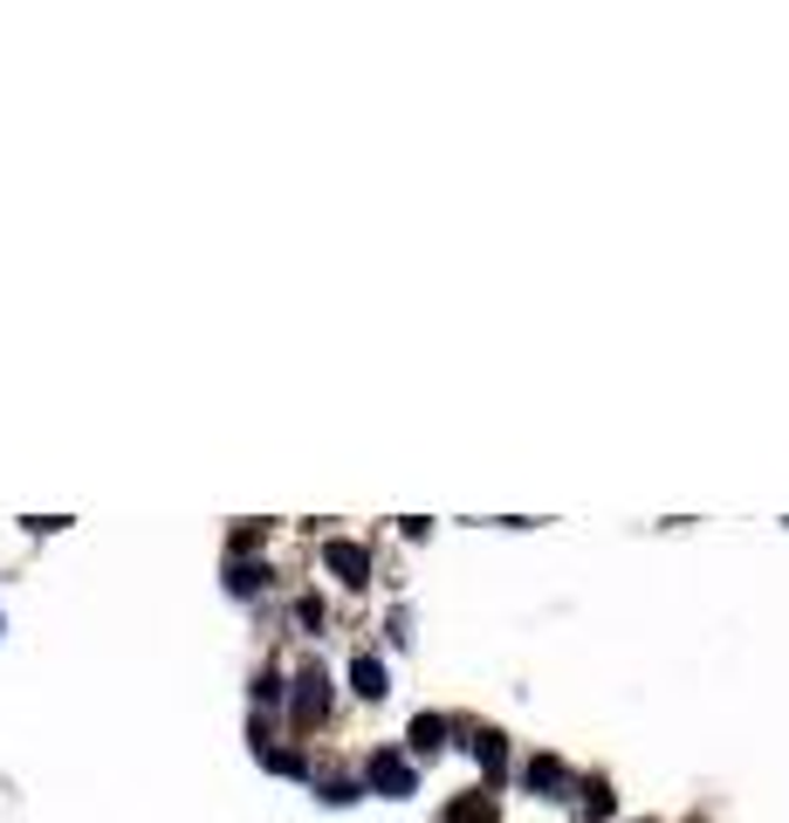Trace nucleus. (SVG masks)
I'll list each match as a JSON object with an SVG mask.
<instances>
[{
  "label": "nucleus",
  "mask_w": 789,
  "mask_h": 823,
  "mask_svg": "<svg viewBox=\"0 0 789 823\" xmlns=\"http://www.w3.org/2000/svg\"><path fill=\"white\" fill-rule=\"evenodd\" d=\"M364 790H378V796H391V803H406V796L419 790L412 755H406V749H371V762H364Z\"/></svg>",
  "instance_id": "f257e3e1"
},
{
  "label": "nucleus",
  "mask_w": 789,
  "mask_h": 823,
  "mask_svg": "<svg viewBox=\"0 0 789 823\" xmlns=\"http://www.w3.org/2000/svg\"><path fill=\"white\" fill-rule=\"evenodd\" d=\"M289 714H296V727H316V721H323L330 714V673H323V665H302V673H296V686H289Z\"/></svg>",
  "instance_id": "f03ea898"
},
{
  "label": "nucleus",
  "mask_w": 789,
  "mask_h": 823,
  "mask_svg": "<svg viewBox=\"0 0 789 823\" xmlns=\"http://www.w3.org/2000/svg\"><path fill=\"white\" fill-rule=\"evenodd\" d=\"M323 563L350 583V591H364V583H371V549L350 542V535H330V542H323Z\"/></svg>",
  "instance_id": "7ed1b4c3"
},
{
  "label": "nucleus",
  "mask_w": 789,
  "mask_h": 823,
  "mask_svg": "<svg viewBox=\"0 0 789 823\" xmlns=\"http://www.w3.org/2000/svg\"><path fill=\"white\" fill-rule=\"evenodd\" d=\"M447 734H453V721L447 714H412V727H406V755H440L447 749Z\"/></svg>",
  "instance_id": "20e7f679"
},
{
  "label": "nucleus",
  "mask_w": 789,
  "mask_h": 823,
  "mask_svg": "<svg viewBox=\"0 0 789 823\" xmlns=\"http://www.w3.org/2000/svg\"><path fill=\"white\" fill-rule=\"evenodd\" d=\"M350 693H358V700H384V693H391L378 652H358V659H350Z\"/></svg>",
  "instance_id": "39448f33"
},
{
  "label": "nucleus",
  "mask_w": 789,
  "mask_h": 823,
  "mask_svg": "<svg viewBox=\"0 0 789 823\" xmlns=\"http://www.w3.org/2000/svg\"><path fill=\"white\" fill-rule=\"evenodd\" d=\"M467 755L481 762L488 775H501V762H508V734H501V727H467Z\"/></svg>",
  "instance_id": "423d86ee"
},
{
  "label": "nucleus",
  "mask_w": 789,
  "mask_h": 823,
  "mask_svg": "<svg viewBox=\"0 0 789 823\" xmlns=\"http://www.w3.org/2000/svg\"><path fill=\"white\" fill-rule=\"evenodd\" d=\"M522 782H529V790H542V796H563L570 790V769L557 755H536V762H522Z\"/></svg>",
  "instance_id": "0eeeda50"
},
{
  "label": "nucleus",
  "mask_w": 789,
  "mask_h": 823,
  "mask_svg": "<svg viewBox=\"0 0 789 823\" xmlns=\"http://www.w3.org/2000/svg\"><path fill=\"white\" fill-rule=\"evenodd\" d=\"M268 563H248V556H233L227 563V598H254V591H268Z\"/></svg>",
  "instance_id": "6e6552de"
},
{
  "label": "nucleus",
  "mask_w": 789,
  "mask_h": 823,
  "mask_svg": "<svg viewBox=\"0 0 789 823\" xmlns=\"http://www.w3.org/2000/svg\"><path fill=\"white\" fill-rule=\"evenodd\" d=\"M309 790H316V796H323L330 810H350V803H358V796H364V775H316V782H309Z\"/></svg>",
  "instance_id": "1a4fd4ad"
},
{
  "label": "nucleus",
  "mask_w": 789,
  "mask_h": 823,
  "mask_svg": "<svg viewBox=\"0 0 789 823\" xmlns=\"http://www.w3.org/2000/svg\"><path fill=\"white\" fill-rule=\"evenodd\" d=\"M501 810H495V796L488 790H467L460 803H447V823H495Z\"/></svg>",
  "instance_id": "9d476101"
},
{
  "label": "nucleus",
  "mask_w": 789,
  "mask_h": 823,
  "mask_svg": "<svg viewBox=\"0 0 789 823\" xmlns=\"http://www.w3.org/2000/svg\"><path fill=\"white\" fill-rule=\"evenodd\" d=\"M254 700H261V707H282V700H289V686H282L274 665H261V673H254Z\"/></svg>",
  "instance_id": "9b49d317"
},
{
  "label": "nucleus",
  "mask_w": 789,
  "mask_h": 823,
  "mask_svg": "<svg viewBox=\"0 0 789 823\" xmlns=\"http://www.w3.org/2000/svg\"><path fill=\"white\" fill-rule=\"evenodd\" d=\"M583 810L598 816V823H611V810H618V796H611V782H583Z\"/></svg>",
  "instance_id": "f8f14e48"
},
{
  "label": "nucleus",
  "mask_w": 789,
  "mask_h": 823,
  "mask_svg": "<svg viewBox=\"0 0 789 823\" xmlns=\"http://www.w3.org/2000/svg\"><path fill=\"white\" fill-rule=\"evenodd\" d=\"M323 618H330V604L316 598V591H309V598H296V624H302V632H323Z\"/></svg>",
  "instance_id": "ddd939ff"
}]
</instances>
